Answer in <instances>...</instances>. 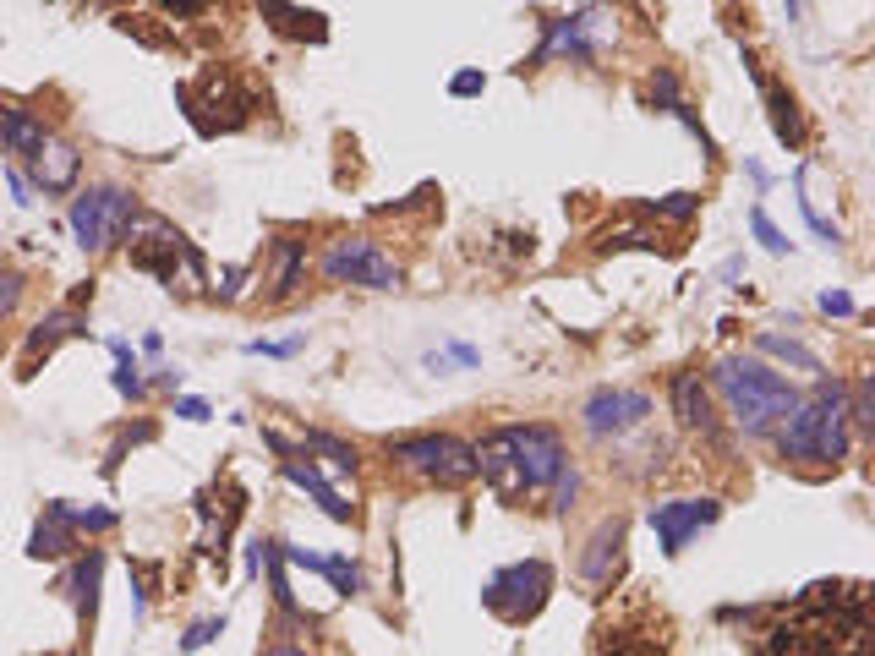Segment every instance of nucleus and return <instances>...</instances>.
Instances as JSON below:
<instances>
[{
  "label": "nucleus",
  "instance_id": "obj_1",
  "mask_svg": "<svg viewBox=\"0 0 875 656\" xmlns=\"http://www.w3.org/2000/svg\"><path fill=\"white\" fill-rule=\"evenodd\" d=\"M476 449V476L493 487L498 503H525V498H547L558 482V471L569 465L564 438L547 421H515V427L487 432Z\"/></svg>",
  "mask_w": 875,
  "mask_h": 656
},
{
  "label": "nucleus",
  "instance_id": "obj_2",
  "mask_svg": "<svg viewBox=\"0 0 875 656\" xmlns=\"http://www.w3.org/2000/svg\"><path fill=\"white\" fill-rule=\"evenodd\" d=\"M777 454L788 465H848L854 454V405H848L843 378H815L810 394H799L793 410L772 432Z\"/></svg>",
  "mask_w": 875,
  "mask_h": 656
},
{
  "label": "nucleus",
  "instance_id": "obj_3",
  "mask_svg": "<svg viewBox=\"0 0 875 656\" xmlns=\"http://www.w3.org/2000/svg\"><path fill=\"white\" fill-rule=\"evenodd\" d=\"M711 389H717V400L728 405L733 427H739L744 438H772L777 421H783L793 410V400H799V389H793L783 372H772L755 356H722L717 367H711Z\"/></svg>",
  "mask_w": 875,
  "mask_h": 656
},
{
  "label": "nucleus",
  "instance_id": "obj_4",
  "mask_svg": "<svg viewBox=\"0 0 875 656\" xmlns=\"http://www.w3.org/2000/svg\"><path fill=\"white\" fill-rule=\"evenodd\" d=\"M175 104H181L186 121L197 126V137L241 132V126L252 121V110H258V99H252L230 72H219V66H208V72L197 77V88L192 82H181V88H175Z\"/></svg>",
  "mask_w": 875,
  "mask_h": 656
},
{
  "label": "nucleus",
  "instance_id": "obj_5",
  "mask_svg": "<svg viewBox=\"0 0 875 656\" xmlns=\"http://www.w3.org/2000/svg\"><path fill=\"white\" fill-rule=\"evenodd\" d=\"M132 219H137V192H126V186H88L66 208V225H72L77 246L93 257L115 252L126 241V230H132Z\"/></svg>",
  "mask_w": 875,
  "mask_h": 656
},
{
  "label": "nucleus",
  "instance_id": "obj_6",
  "mask_svg": "<svg viewBox=\"0 0 875 656\" xmlns=\"http://www.w3.org/2000/svg\"><path fill=\"white\" fill-rule=\"evenodd\" d=\"M389 460H400L411 476L438 487H465L476 476V449L454 432H411V438H389Z\"/></svg>",
  "mask_w": 875,
  "mask_h": 656
},
{
  "label": "nucleus",
  "instance_id": "obj_7",
  "mask_svg": "<svg viewBox=\"0 0 875 656\" xmlns=\"http://www.w3.org/2000/svg\"><path fill=\"white\" fill-rule=\"evenodd\" d=\"M126 236H132V268L154 274L159 285H175V263H186V274L192 279H208L203 252H197V246L186 241L165 214H143V208H137V219H132Z\"/></svg>",
  "mask_w": 875,
  "mask_h": 656
},
{
  "label": "nucleus",
  "instance_id": "obj_8",
  "mask_svg": "<svg viewBox=\"0 0 875 656\" xmlns=\"http://www.w3.org/2000/svg\"><path fill=\"white\" fill-rule=\"evenodd\" d=\"M553 596V564L547 558H520V564H504L487 574L482 585V607L498 613L504 624H531L536 613Z\"/></svg>",
  "mask_w": 875,
  "mask_h": 656
},
{
  "label": "nucleus",
  "instance_id": "obj_9",
  "mask_svg": "<svg viewBox=\"0 0 875 656\" xmlns=\"http://www.w3.org/2000/svg\"><path fill=\"white\" fill-rule=\"evenodd\" d=\"M323 279L329 285H361V290H400L405 285V268L383 252L378 241L367 236H345L323 252Z\"/></svg>",
  "mask_w": 875,
  "mask_h": 656
},
{
  "label": "nucleus",
  "instance_id": "obj_10",
  "mask_svg": "<svg viewBox=\"0 0 875 656\" xmlns=\"http://www.w3.org/2000/svg\"><path fill=\"white\" fill-rule=\"evenodd\" d=\"M651 421V394L640 389H613V383H602V389L586 394V405H580V427H586V438L597 443H618L629 438V432H640Z\"/></svg>",
  "mask_w": 875,
  "mask_h": 656
},
{
  "label": "nucleus",
  "instance_id": "obj_11",
  "mask_svg": "<svg viewBox=\"0 0 875 656\" xmlns=\"http://www.w3.org/2000/svg\"><path fill=\"white\" fill-rule=\"evenodd\" d=\"M597 28H602V6H580V11H569V17L542 22V44H536L531 61H520V72H536V66H547V61H580V66H591V61H597V50H602Z\"/></svg>",
  "mask_w": 875,
  "mask_h": 656
},
{
  "label": "nucleus",
  "instance_id": "obj_12",
  "mask_svg": "<svg viewBox=\"0 0 875 656\" xmlns=\"http://www.w3.org/2000/svg\"><path fill=\"white\" fill-rule=\"evenodd\" d=\"M646 520H651V531H657L662 553L679 558L706 525L722 520V498H668V503H651Z\"/></svg>",
  "mask_w": 875,
  "mask_h": 656
},
{
  "label": "nucleus",
  "instance_id": "obj_13",
  "mask_svg": "<svg viewBox=\"0 0 875 656\" xmlns=\"http://www.w3.org/2000/svg\"><path fill=\"white\" fill-rule=\"evenodd\" d=\"M88 334V318H83V307H55V312H44L39 323L22 334V350H17V378H33L39 372V361H50L55 356V345H66V339H83Z\"/></svg>",
  "mask_w": 875,
  "mask_h": 656
},
{
  "label": "nucleus",
  "instance_id": "obj_14",
  "mask_svg": "<svg viewBox=\"0 0 875 656\" xmlns=\"http://www.w3.org/2000/svg\"><path fill=\"white\" fill-rule=\"evenodd\" d=\"M744 72H750V82L761 88V99H766V115H772V132H777V143L788 148V154H799L804 148V110H799V99L783 88V82H772L761 72V61H755L750 50H744Z\"/></svg>",
  "mask_w": 875,
  "mask_h": 656
},
{
  "label": "nucleus",
  "instance_id": "obj_15",
  "mask_svg": "<svg viewBox=\"0 0 875 656\" xmlns=\"http://www.w3.org/2000/svg\"><path fill=\"white\" fill-rule=\"evenodd\" d=\"M28 164H33V192H44V197L72 192L77 175H83V154H77L72 143H61V137H50V143H44Z\"/></svg>",
  "mask_w": 875,
  "mask_h": 656
},
{
  "label": "nucleus",
  "instance_id": "obj_16",
  "mask_svg": "<svg viewBox=\"0 0 875 656\" xmlns=\"http://www.w3.org/2000/svg\"><path fill=\"white\" fill-rule=\"evenodd\" d=\"M279 476H285V482H296L301 492H312V498H318V509L329 514V520H340V525L356 520V509H350V503L340 498V492H334V482H329V476H323V471H318V465H312L301 449L290 454V460H279Z\"/></svg>",
  "mask_w": 875,
  "mask_h": 656
},
{
  "label": "nucleus",
  "instance_id": "obj_17",
  "mask_svg": "<svg viewBox=\"0 0 875 656\" xmlns=\"http://www.w3.org/2000/svg\"><path fill=\"white\" fill-rule=\"evenodd\" d=\"M258 11H263V22L279 33V39H301V44H323L329 39V17L296 6V0H258Z\"/></svg>",
  "mask_w": 875,
  "mask_h": 656
},
{
  "label": "nucleus",
  "instance_id": "obj_18",
  "mask_svg": "<svg viewBox=\"0 0 875 656\" xmlns=\"http://www.w3.org/2000/svg\"><path fill=\"white\" fill-rule=\"evenodd\" d=\"M673 416H679L684 432L717 438V416H711V394H706V383H700V372H679V378H673Z\"/></svg>",
  "mask_w": 875,
  "mask_h": 656
},
{
  "label": "nucleus",
  "instance_id": "obj_19",
  "mask_svg": "<svg viewBox=\"0 0 875 656\" xmlns=\"http://www.w3.org/2000/svg\"><path fill=\"white\" fill-rule=\"evenodd\" d=\"M44 143H50V126H44L39 115L22 110V104H0V154L33 159Z\"/></svg>",
  "mask_w": 875,
  "mask_h": 656
},
{
  "label": "nucleus",
  "instance_id": "obj_20",
  "mask_svg": "<svg viewBox=\"0 0 875 656\" xmlns=\"http://www.w3.org/2000/svg\"><path fill=\"white\" fill-rule=\"evenodd\" d=\"M99 580H104V553L88 547V553L72 564V574H66V596H72L77 624H93V613H99Z\"/></svg>",
  "mask_w": 875,
  "mask_h": 656
},
{
  "label": "nucleus",
  "instance_id": "obj_21",
  "mask_svg": "<svg viewBox=\"0 0 875 656\" xmlns=\"http://www.w3.org/2000/svg\"><path fill=\"white\" fill-rule=\"evenodd\" d=\"M618 547H624V520H602L597 536H591L586 558H580V574L591 585H608L613 580V564H618Z\"/></svg>",
  "mask_w": 875,
  "mask_h": 656
},
{
  "label": "nucleus",
  "instance_id": "obj_22",
  "mask_svg": "<svg viewBox=\"0 0 875 656\" xmlns=\"http://www.w3.org/2000/svg\"><path fill=\"white\" fill-rule=\"evenodd\" d=\"M72 547H77V531L44 503V520L33 525V536H28V558H66Z\"/></svg>",
  "mask_w": 875,
  "mask_h": 656
},
{
  "label": "nucleus",
  "instance_id": "obj_23",
  "mask_svg": "<svg viewBox=\"0 0 875 656\" xmlns=\"http://www.w3.org/2000/svg\"><path fill=\"white\" fill-rule=\"evenodd\" d=\"M274 257H279V268H274V285H268V296L285 301V296H296L301 274H307V241L279 236V241H274Z\"/></svg>",
  "mask_w": 875,
  "mask_h": 656
},
{
  "label": "nucleus",
  "instance_id": "obj_24",
  "mask_svg": "<svg viewBox=\"0 0 875 656\" xmlns=\"http://www.w3.org/2000/svg\"><path fill=\"white\" fill-rule=\"evenodd\" d=\"M301 454H323V460H329L340 476H356V471H361L356 443L334 438V432H323V427H307V432H301Z\"/></svg>",
  "mask_w": 875,
  "mask_h": 656
},
{
  "label": "nucleus",
  "instance_id": "obj_25",
  "mask_svg": "<svg viewBox=\"0 0 875 656\" xmlns=\"http://www.w3.org/2000/svg\"><path fill=\"white\" fill-rule=\"evenodd\" d=\"M755 345H761L766 356H777V361H788V367H799V372H815V378H821V356H815L810 345H799V339H788V334H772V328H766V334H755Z\"/></svg>",
  "mask_w": 875,
  "mask_h": 656
},
{
  "label": "nucleus",
  "instance_id": "obj_26",
  "mask_svg": "<svg viewBox=\"0 0 875 656\" xmlns=\"http://www.w3.org/2000/svg\"><path fill=\"white\" fill-rule=\"evenodd\" d=\"M640 214L668 219V225H690V219L700 214V192H662V197H646V203H640Z\"/></svg>",
  "mask_w": 875,
  "mask_h": 656
},
{
  "label": "nucleus",
  "instance_id": "obj_27",
  "mask_svg": "<svg viewBox=\"0 0 875 656\" xmlns=\"http://www.w3.org/2000/svg\"><path fill=\"white\" fill-rule=\"evenodd\" d=\"M597 252H657V230H646V225H608L597 236Z\"/></svg>",
  "mask_w": 875,
  "mask_h": 656
},
{
  "label": "nucleus",
  "instance_id": "obj_28",
  "mask_svg": "<svg viewBox=\"0 0 875 656\" xmlns=\"http://www.w3.org/2000/svg\"><path fill=\"white\" fill-rule=\"evenodd\" d=\"M50 509L61 514L72 531H115V525H121V514L115 509H83V503H72V498H55Z\"/></svg>",
  "mask_w": 875,
  "mask_h": 656
},
{
  "label": "nucleus",
  "instance_id": "obj_29",
  "mask_svg": "<svg viewBox=\"0 0 875 656\" xmlns=\"http://www.w3.org/2000/svg\"><path fill=\"white\" fill-rule=\"evenodd\" d=\"M318 574H329V585H334V591H340V596H361V591H367V580H361V569L350 564L345 553H329V558H323V564H318Z\"/></svg>",
  "mask_w": 875,
  "mask_h": 656
},
{
  "label": "nucleus",
  "instance_id": "obj_30",
  "mask_svg": "<svg viewBox=\"0 0 875 656\" xmlns=\"http://www.w3.org/2000/svg\"><path fill=\"white\" fill-rule=\"evenodd\" d=\"M154 438H159V427H154V421H137V427H126L121 438L110 443V454H104V476H115V471H121L126 449H137V443H154Z\"/></svg>",
  "mask_w": 875,
  "mask_h": 656
},
{
  "label": "nucleus",
  "instance_id": "obj_31",
  "mask_svg": "<svg viewBox=\"0 0 875 656\" xmlns=\"http://www.w3.org/2000/svg\"><path fill=\"white\" fill-rule=\"evenodd\" d=\"M225 629H230V618H225V613H219V618H197V624H192V629H186V635H181V640H175V651H181V656H192V651H203V646H214V640H219V635H225Z\"/></svg>",
  "mask_w": 875,
  "mask_h": 656
},
{
  "label": "nucleus",
  "instance_id": "obj_32",
  "mask_svg": "<svg viewBox=\"0 0 875 656\" xmlns=\"http://www.w3.org/2000/svg\"><path fill=\"white\" fill-rule=\"evenodd\" d=\"M197 514L208 520V536H203V547L214 542V503L208 498H197ZM241 520V492H236V503H225V514H219V564H225V542H230V525Z\"/></svg>",
  "mask_w": 875,
  "mask_h": 656
},
{
  "label": "nucleus",
  "instance_id": "obj_33",
  "mask_svg": "<svg viewBox=\"0 0 875 656\" xmlns=\"http://www.w3.org/2000/svg\"><path fill=\"white\" fill-rule=\"evenodd\" d=\"M750 230H755V241H761V246H766V252H772V257H788V252H793V241H788L783 230L772 225V214H766L761 203L750 208Z\"/></svg>",
  "mask_w": 875,
  "mask_h": 656
},
{
  "label": "nucleus",
  "instance_id": "obj_34",
  "mask_svg": "<svg viewBox=\"0 0 875 656\" xmlns=\"http://www.w3.org/2000/svg\"><path fill=\"white\" fill-rule=\"evenodd\" d=\"M799 175H804V164L793 170V192H799ZM799 214H804V225H810V230H815V236H821L826 246H843V230H837L832 219H821V214H815V203H810L804 192H799Z\"/></svg>",
  "mask_w": 875,
  "mask_h": 656
},
{
  "label": "nucleus",
  "instance_id": "obj_35",
  "mask_svg": "<svg viewBox=\"0 0 875 656\" xmlns=\"http://www.w3.org/2000/svg\"><path fill=\"white\" fill-rule=\"evenodd\" d=\"M547 498H553V514H569V509H575V498H580V471H575V465H564V471H558V482H553V492H547Z\"/></svg>",
  "mask_w": 875,
  "mask_h": 656
},
{
  "label": "nucleus",
  "instance_id": "obj_36",
  "mask_svg": "<svg viewBox=\"0 0 875 656\" xmlns=\"http://www.w3.org/2000/svg\"><path fill=\"white\" fill-rule=\"evenodd\" d=\"M110 383H115V394H121V400H143V394H148V383H143V372H137V361L115 367V372H110Z\"/></svg>",
  "mask_w": 875,
  "mask_h": 656
},
{
  "label": "nucleus",
  "instance_id": "obj_37",
  "mask_svg": "<svg viewBox=\"0 0 875 656\" xmlns=\"http://www.w3.org/2000/svg\"><path fill=\"white\" fill-rule=\"evenodd\" d=\"M307 345V334H290V339H247V356H296Z\"/></svg>",
  "mask_w": 875,
  "mask_h": 656
},
{
  "label": "nucleus",
  "instance_id": "obj_38",
  "mask_svg": "<svg viewBox=\"0 0 875 656\" xmlns=\"http://www.w3.org/2000/svg\"><path fill=\"white\" fill-rule=\"evenodd\" d=\"M17 301H22V274L17 268H0V323L17 312Z\"/></svg>",
  "mask_w": 875,
  "mask_h": 656
},
{
  "label": "nucleus",
  "instance_id": "obj_39",
  "mask_svg": "<svg viewBox=\"0 0 875 656\" xmlns=\"http://www.w3.org/2000/svg\"><path fill=\"white\" fill-rule=\"evenodd\" d=\"M651 93H657L662 110H673V104H679V77H673L668 66H657V72H651Z\"/></svg>",
  "mask_w": 875,
  "mask_h": 656
},
{
  "label": "nucleus",
  "instance_id": "obj_40",
  "mask_svg": "<svg viewBox=\"0 0 875 656\" xmlns=\"http://www.w3.org/2000/svg\"><path fill=\"white\" fill-rule=\"evenodd\" d=\"M115 28H121V33H132V39H143L148 50H159V44H165V33H154V28H148V17H115Z\"/></svg>",
  "mask_w": 875,
  "mask_h": 656
},
{
  "label": "nucleus",
  "instance_id": "obj_41",
  "mask_svg": "<svg viewBox=\"0 0 875 656\" xmlns=\"http://www.w3.org/2000/svg\"><path fill=\"white\" fill-rule=\"evenodd\" d=\"M821 312H826V318H854V296H848V290H821Z\"/></svg>",
  "mask_w": 875,
  "mask_h": 656
},
{
  "label": "nucleus",
  "instance_id": "obj_42",
  "mask_svg": "<svg viewBox=\"0 0 875 656\" xmlns=\"http://www.w3.org/2000/svg\"><path fill=\"white\" fill-rule=\"evenodd\" d=\"M482 88H487L482 72H454V77H449V93H454V99H476Z\"/></svg>",
  "mask_w": 875,
  "mask_h": 656
},
{
  "label": "nucleus",
  "instance_id": "obj_43",
  "mask_svg": "<svg viewBox=\"0 0 875 656\" xmlns=\"http://www.w3.org/2000/svg\"><path fill=\"white\" fill-rule=\"evenodd\" d=\"M175 416H181V421H208V416H214V405L197 400V394H181V400H175Z\"/></svg>",
  "mask_w": 875,
  "mask_h": 656
},
{
  "label": "nucleus",
  "instance_id": "obj_44",
  "mask_svg": "<svg viewBox=\"0 0 875 656\" xmlns=\"http://www.w3.org/2000/svg\"><path fill=\"white\" fill-rule=\"evenodd\" d=\"M159 6H165L170 17H181V22H186V17H203V11L214 6V0H159Z\"/></svg>",
  "mask_w": 875,
  "mask_h": 656
},
{
  "label": "nucleus",
  "instance_id": "obj_45",
  "mask_svg": "<svg viewBox=\"0 0 875 656\" xmlns=\"http://www.w3.org/2000/svg\"><path fill=\"white\" fill-rule=\"evenodd\" d=\"M6 181H11V203L28 208V203H33V181H28L22 170H6Z\"/></svg>",
  "mask_w": 875,
  "mask_h": 656
},
{
  "label": "nucleus",
  "instance_id": "obj_46",
  "mask_svg": "<svg viewBox=\"0 0 875 656\" xmlns=\"http://www.w3.org/2000/svg\"><path fill=\"white\" fill-rule=\"evenodd\" d=\"M219 279H225V285H219V301H236V296H241V279H247V268H225Z\"/></svg>",
  "mask_w": 875,
  "mask_h": 656
},
{
  "label": "nucleus",
  "instance_id": "obj_47",
  "mask_svg": "<svg viewBox=\"0 0 875 656\" xmlns=\"http://www.w3.org/2000/svg\"><path fill=\"white\" fill-rule=\"evenodd\" d=\"M449 361H460V367H476V361H482V350L465 345V339H454V345H449Z\"/></svg>",
  "mask_w": 875,
  "mask_h": 656
},
{
  "label": "nucleus",
  "instance_id": "obj_48",
  "mask_svg": "<svg viewBox=\"0 0 875 656\" xmlns=\"http://www.w3.org/2000/svg\"><path fill=\"white\" fill-rule=\"evenodd\" d=\"M739 279H744V257H728V263H722V285L739 290Z\"/></svg>",
  "mask_w": 875,
  "mask_h": 656
},
{
  "label": "nucleus",
  "instance_id": "obj_49",
  "mask_svg": "<svg viewBox=\"0 0 875 656\" xmlns=\"http://www.w3.org/2000/svg\"><path fill=\"white\" fill-rule=\"evenodd\" d=\"M154 389H170V394H175V389H181V372H175V367H159V372H154Z\"/></svg>",
  "mask_w": 875,
  "mask_h": 656
},
{
  "label": "nucleus",
  "instance_id": "obj_50",
  "mask_svg": "<svg viewBox=\"0 0 875 656\" xmlns=\"http://www.w3.org/2000/svg\"><path fill=\"white\" fill-rule=\"evenodd\" d=\"M744 170H750V181L761 186V192H766V186H772V175H766V164H761V159H744Z\"/></svg>",
  "mask_w": 875,
  "mask_h": 656
},
{
  "label": "nucleus",
  "instance_id": "obj_51",
  "mask_svg": "<svg viewBox=\"0 0 875 656\" xmlns=\"http://www.w3.org/2000/svg\"><path fill=\"white\" fill-rule=\"evenodd\" d=\"M110 356H115V367H126V361H137V356H132V345H126V339H121V334H115V339H110Z\"/></svg>",
  "mask_w": 875,
  "mask_h": 656
},
{
  "label": "nucleus",
  "instance_id": "obj_52",
  "mask_svg": "<svg viewBox=\"0 0 875 656\" xmlns=\"http://www.w3.org/2000/svg\"><path fill=\"white\" fill-rule=\"evenodd\" d=\"M263 656H312L307 646H274V651H263Z\"/></svg>",
  "mask_w": 875,
  "mask_h": 656
},
{
  "label": "nucleus",
  "instance_id": "obj_53",
  "mask_svg": "<svg viewBox=\"0 0 875 656\" xmlns=\"http://www.w3.org/2000/svg\"><path fill=\"white\" fill-rule=\"evenodd\" d=\"M783 6H788V22H799V0H783Z\"/></svg>",
  "mask_w": 875,
  "mask_h": 656
},
{
  "label": "nucleus",
  "instance_id": "obj_54",
  "mask_svg": "<svg viewBox=\"0 0 875 656\" xmlns=\"http://www.w3.org/2000/svg\"><path fill=\"white\" fill-rule=\"evenodd\" d=\"M72 656H83V651H72Z\"/></svg>",
  "mask_w": 875,
  "mask_h": 656
}]
</instances>
